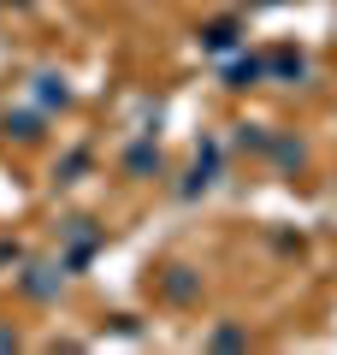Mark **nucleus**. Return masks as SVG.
<instances>
[{
  "instance_id": "nucleus-11",
  "label": "nucleus",
  "mask_w": 337,
  "mask_h": 355,
  "mask_svg": "<svg viewBox=\"0 0 337 355\" xmlns=\"http://www.w3.org/2000/svg\"><path fill=\"white\" fill-rule=\"evenodd\" d=\"M237 148H266V130L261 125H237Z\"/></svg>"
},
{
  "instance_id": "nucleus-1",
  "label": "nucleus",
  "mask_w": 337,
  "mask_h": 355,
  "mask_svg": "<svg viewBox=\"0 0 337 355\" xmlns=\"http://www.w3.org/2000/svg\"><path fill=\"white\" fill-rule=\"evenodd\" d=\"M18 291H24V296H36V302H53V296L65 291V279H60V266L30 261V266H24V279H18Z\"/></svg>"
},
{
  "instance_id": "nucleus-8",
  "label": "nucleus",
  "mask_w": 337,
  "mask_h": 355,
  "mask_svg": "<svg viewBox=\"0 0 337 355\" xmlns=\"http://www.w3.org/2000/svg\"><path fill=\"white\" fill-rule=\"evenodd\" d=\"M266 71H278V77H302V71H308V60H302V48H273Z\"/></svg>"
},
{
  "instance_id": "nucleus-4",
  "label": "nucleus",
  "mask_w": 337,
  "mask_h": 355,
  "mask_svg": "<svg viewBox=\"0 0 337 355\" xmlns=\"http://www.w3.org/2000/svg\"><path fill=\"white\" fill-rule=\"evenodd\" d=\"M166 296H172V302H196V296H201V279L189 272V266H166Z\"/></svg>"
},
{
  "instance_id": "nucleus-6",
  "label": "nucleus",
  "mask_w": 337,
  "mask_h": 355,
  "mask_svg": "<svg viewBox=\"0 0 337 355\" xmlns=\"http://www.w3.org/2000/svg\"><path fill=\"white\" fill-rule=\"evenodd\" d=\"M36 101H42V107H71V89H65V77L42 71V77H36Z\"/></svg>"
},
{
  "instance_id": "nucleus-13",
  "label": "nucleus",
  "mask_w": 337,
  "mask_h": 355,
  "mask_svg": "<svg viewBox=\"0 0 337 355\" xmlns=\"http://www.w3.org/2000/svg\"><path fill=\"white\" fill-rule=\"evenodd\" d=\"M0 349H18V331H6V326H0Z\"/></svg>"
},
{
  "instance_id": "nucleus-10",
  "label": "nucleus",
  "mask_w": 337,
  "mask_h": 355,
  "mask_svg": "<svg viewBox=\"0 0 337 355\" xmlns=\"http://www.w3.org/2000/svg\"><path fill=\"white\" fill-rule=\"evenodd\" d=\"M266 148H273V160H278V166H302V160H308V154H302V142H284V137H278V142L266 137Z\"/></svg>"
},
{
  "instance_id": "nucleus-2",
  "label": "nucleus",
  "mask_w": 337,
  "mask_h": 355,
  "mask_svg": "<svg viewBox=\"0 0 337 355\" xmlns=\"http://www.w3.org/2000/svg\"><path fill=\"white\" fill-rule=\"evenodd\" d=\"M65 237H71V254H65V266H83L89 254H95L101 231H95V219H65Z\"/></svg>"
},
{
  "instance_id": "nucleus-12",
  "label": "nucleus",
  "mask_w": 337,
  "mask_h": 355,
  "mask_svg": "<svg viewBox=\"0 0 337 355\" xmlns=\"http://www.w3.org/2000/svg\"><path fill=\"white\" fill-rule=\"evenodd\" d=\"M6 261H18V243H0V266Z\"/></svg>"
},
{
  "instance_id": "nucleus-9",
  "label": "nucleus",
  "mask_w": 337,
  "mask_h": 355,
  "mask_svg": "<svg viewBox=\"0 0 337 355\" xmlns=\"http://www.w3.org/2000/svg\"><path fill=\"white\" fill-rule=\"evenodd\" d=\"M201 48H207V53L237 48V24H207V30H201Z\"/></svg>"
},
{
  "instance_id": "nucleus-3",
  "label": "nucleus",
  "mask_w": 337,
  "mask_h": 355,
  "mask_svg": "<svg viewBox=\"0 0 337 355\" xmlns=\"http://www.w3.org/2000/svg\"><path fill=\"white\" fill-rule=\"evenodd\" d=\"M125 172H130V178H160V148H154V142L142 137L137 148L125 154Z\"/></svg>"
},
{
  "instance_id": "nucleus-5",
  "label": "nucleus",
  "mask_w": 337,
  "mask_h": 355,
  "mask_svg": "<svg viewBox=\"0 0 337 355\" xmlns=\"http://www.w3.org/2000/svg\"><path fill=\"white\" fill-rule=\"evenodd\" d=\"M266 77V60H231L225 65V89H254Z\"/></svg>"
},
{
  "instance_id": "nucleus-7",
  "label": "nucleus",
  "mask_w": 337,
  "mask_h": 355,
  "mask_svg": "<svg viewBox=\"0 0 337 355\" xmlns=\"http://www.w3.org/2000/svg\"><path fill=\"white\" fill-rule=\"evenodd\" d=\"M6 137L12 142H42V113H6Z\"/></svg>"
}]
</instances>
